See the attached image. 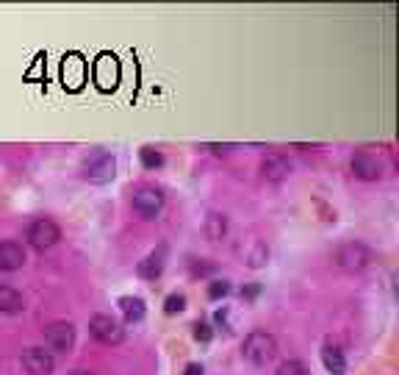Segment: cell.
<instances>
[{
  "mask_svg": "<svg viewBox=\"0 0 399 375\" xmlns=\"http://www.w3.org/2000/svg\"><path fill=\"white\" fill-rule=\"evenodd\" d=\"M242 353H244V358H247L250 364L264 367V364H269V361L275 358L278 342H275V336L266 333V331H253V333H247V339H244V345H242Z\"/></svg>",
  "mask_w": 399,
  "mask_h": 375,
  "instance_id": "obj_1",
  "label": "cell"
},
{
  "mask_svg": "<svg viewBox=\"0 0 399 375\" xmlns=\"http://www.w3.org/2000/svg\"><path fill=\"white\" fill-rule=\"evenodd\" d=\"M117 175V161L108 150H92L84 158V178L92 183H108Z\"/></svg>",
  "mask_w": 399,
  "mask_h": 375,
  "instance_id": "obj_2",
  "label": "cell"
},
{
  "mask_svg": "<svg viewBox=\"0 0 399 375\" xmlns=\"http://www.w3.org/2000/svg\"><path fill=\"white\" fill-rule=\"evenodd\" d=\"M371 262V250L363 245V242H344L338 250H335V264L341 270H349V273H358L363 267H369Z\"/></svg>",
  "mask_w": 399,
  "mask_h": 375,
  "instance_id": "obj_3",
  "label": "cell"
},
{
  "mask_svg": "<svg viewBox=\"0 0 399 375\" xmlns=\"http://www.w3.org/2000/svg\"><path fill=\"white\" fill-rule=\"evenodd\" d=\"M352 172L363 181H380L385 175V158L374 150H358L352 156Z\"/></svg>",
  "mask_w": 399,
  "mask_h": 375,
  "instance_id": "obj_4",
  "label": "cell"
},
{
  "mask_svg": "<svg viewBox=\"0 0 399 375\" xmlns=\"http://www.w3.org/2000/svg\"><path fill=\"white\" fill-rule=\"evenodd\" d=\"M61 239V228L50 217H39L28 226V245L37 250H48Z\"/></svg>",
  "mask_w": 399,
  "mask_h": 375,
  "instance_id": "obj_5",
  "label": "cell"
},
{
  "mask_svg": "<svg viewBox=\"0 0 399 375\" xmlns=\"http://www.w3.org/2000/svg\"><path fill=\"white\" fill-rule=\"evenodd\" d=\"M89 333H92L97 342H103V345H119V342L125 339L122 325H119L111 314H95V317L89 320Z\"/></svg>",
  "mask_w": 399,
  "mask_h": 375,
  "instance_id": "obj_6",
  "label": "cell"
},
{
  "mask_svg": "<svg viewBox=\"0 0 399 375\" xmlns=\"http://www.w3.org/2000/svg\"><path fill=\"white\" fill-rule=\"evenodd\" d=\"M45 345L59 353H70L75 347V325L72 322H50L45 328Z\"/></svg>",
  "mask_w": 399,
  "mask_h": 375,
  "instance_id": "obj_7",
  "label": "cell"
},
{
  "mask_svg": "<svg viewBox=\"0 0 399 375\" xmlns=\"http://www.w3.org/2000/svg\"><path fill=\"white\" fill-rule=\"evenodd\" d=\"M133 209L147 220L155 217L164 209V192L155 190V186H142V190L133 192Z\"/></svg>",
  "mask_w": 399,
  "mask_h": 375,
  "instance_id": "obj_8",
  "label": "cell"
},
{
  "mask_svg": "<svg viewBox=\"0 0 399 375\" xmlns=\"http://www.w3.org/2000/svg\"><path fill=\"white\" fill-rule=\"evenodd\" d=\"M23 367L31 372V375H50L53 367H56V358L50 350L45 347H28L23 353Z\"/></svg>",
  "mask_w": 399,
  "mask_h": 375,
  "instance_id": "obj_9",
  "label": "cell"
},
{
  "mask_svg": "<svg viewBox=\"0 0 399 375\" xmlns=\"http://www.w3.org/2000/svg\"><path fill=\"white\" fill-rule=\"evenodd\" d=\"M261 172H264L266 181L280 183V181H286V178L291 175V161H289L283 153H269V156L261 161Z\"/></svg>",
  "mask_w": 399,
  "mask_h": 375,
  "instance_id": "obj_10",
  "label": "cell"
},
{
  "mask_svg": "<svg viewBox=\"0 0 399 375\" xmlns=\"http://www.w3.org/2000/svg\"><path fill=\"white\" fill-rule=\"evenodd\" d=\"M26 264V248L20 242H0V270L14 273Z\"/></svg>",
  "mask_w": 399,
  "mask_h": 375,
  "instance_id": "obj_11",
  "label": "cell"
},
{
  "mask_svg": "<svg viewBox=\"0 0 399 375\" xmlns=\"http://www.w3.org/2000/svg\"><path fill=\"white\" fill-rule=\"evenodd\" d=\"M322 364L330 375H344L347 372V358H344V350L338 345H324L322 347Z\"/></svg>",
  "mask_w": 399,
  "mask_h": 375,
  "instance_id": "obj_12",
  "label": "cell"
},
{
  "mask_svg": "<svg viewBox=\"0 0 399 375\" xmlns=\"http://www.w3.org/2000/svg\"><path fill=\"white\" fill-rule=\"evenodd\" d=\"M119 309H122V317H125L128 322H142L144 314H147L144 300L136 298V295H122V298H119Z\"/></svg>",
  "mask_w": 399,
  "mask_h": 375,
  "instance_id": "obj_13",
  "label": "cell"
},
{
  "mask_svg": "<svg viewBox=\"0 0 399 375\" xmlns=\"http://www.w3.org/2000/svg\"><path fill=\"white\" fill-rule=\"evenodd\" d=\"M26 309V300L23 295L14 289V286H6V284H0V311L3 314H17Z\"/></svg>",
  "mask_w": 399,
  "mask_h": 375,
  "instance_id": "obj_14",
  "label": "cell"
},
{
  "mask_svg": "<svg viewBox=\"0 0 399 375\" xmlns=\"http://www.w3.org/2000/svg\"><path fill=\"white\" fill-rule=\"evenodd\" d=\"M161 270H164V250L150 253V256H147V259H142V262H139V267H136V273H139L142 278H147V281H155V278L161 275Z\"/></svg>",
  "mask_w": 399,
  "mask_h": 375,
  "instance_id": "obj_15",
  "label": "cell"
},
{
  "mask_svg": "<svg viewBox=\"0 0 399 375\" xmlns=\"http://www.w3.org/2000/svg\"><path fill=\"white\" fill-rule=\"evenodd\" d=\"M225 234H228V217L225 214H208L206 217V237L211 239V242H220V239H225Z\"/></svg>",
  "mask_w": 399,
  "mask_h": 375,
  "instance_id": "obj_16",
  "label": "cell"
},
{
  "mask_svg": "<svg viewBox=\"0 0 399 375\" xmlns=\"http://www.w3.org/2000/svg\"><path fill=\"white\" fill-rule=\"evenodd\" d=\"M139 158H142V164H144L147 170H158V167H164V153L155 150V147H142V150H139Z\"/></svg>",
  "mask_w": 399,
  "mask_h": 375,
  "instance_id": "obj_17",
  "label": "cell"
},
{
  "mask_svg": "<svg viewBox=\"0 0 399 375\" xmlns=\"http://www.w3.org/2000/svg\"><path fill=\"white\" fill-rule=\"evenodd\" d=\"M275 375H311V369H308L302 361L291 358V361H283V364L278 367V372H275Z\"/></svg>",
  "mask_w": 399,
  "mask_h": 375,
  "instance_id": "obj_18",
  "label": "cell"
},
{
  "mask_svg": "<svg viewBox=\"0 0 399 375\" xmlns=\"http://www.w3.org/2000/svg\"><path fill=\"white\" fill-rule=\"evenodd\" d=\"M266 259H269V248H266L264 242H255L253 253L247 256V264H250V267H264V264H266Z\"/></svg>",
  "mask_w": 399,
  "mask_h": 375,
  "instance_id": "obj_19",
  "label": "cell"
},
{
  "mask_svg": "<svg viewBox=\"0 0 399 375\" xmlns=\"http://www.w3.org/2000/svg\"><path fill=\"white\" fill-rule=\"evenodd\" d=\"M186 309V298L183 295H177V292H172L166 300H164V311L172 317V314H180Z\"/></svg>",
  "mask_w": 399,
  "mask_h": 375,
  "instance_id": "obj_20",
  "label": "cell"
},
{
  "mask_svg": "<svg viewBox=\"0 0 399 375\" xmlns=\"http://www.w3.org/2000/svg\"><path fill=\"white\" fill-rule=\"evenodd\" d=\"M231 295V281H214L208 286V298L211 300H220V298H228Z\"/></svg>",
  "mask_w": 399,
  "mask_h": 375,
  "instance_id": "obj_21",
  "label": "cell"
},
{
  "mask_svg": "<svg viewBox=\"0 0 399 375\" xmlns=\"http://www.w3.org/2000/svg\"><path fill=\"white\" fill-rule=\"evenodd\" d=\"M211 336H214L211 325H206V322H197V325H194V339H197V342H211Z\"/></svg>",
  "mask_w": 399,
  "mask_h": 375,
  "instance_id": "obj_22",
  "label": "cell"
},
{
  "mask_svg": "<svg viewBox=\"0 0 399 375\" xmlns=\"http://www.w3.org/2000/svg\"><path fill=\"white\" fill-rule=\"evenodd\" d=\"M183 375H206V369H203V364L191 361V364H186V367H183Z\"/></svg>",
  "mask_w": 399,
  "mask_h": 375,
  "instance_id": "obj_23",
  "label": "cell"
},
{
  "mask_svg": "<svg viewBox=\"0 0 399 375\" xmlns=\"http://www.w3.org/2000/svg\"><path fill=\"white\" fill-rule=\"evenodd\" d=\"M261 292V286L258 284H253V286H247V289H242V298H247V300H253L255 295Z\"/></svg>",
  "mask_w": 399,
  "mask_h": 375,
  "instance_id": "obj_24",
  "label": "cell"
},
{
  "mask_svg": "<svg viewBox=\"0 0 399 375\" xmlns=\"http://www.w3.org/2000/svg\"><path fill=\"white\" fill-rule=\"evenodd\" d=\"M191 270H194V275H203L211 270V264H191Z\"/></svg>",
  "mask_w": 399,
  "mask_h": 375,
  "instance_id": "obj_25",
  "label": "cell"
},
{
  "mask_svg": "<svg viewBox=\"0 0 399 375\" xmlns=\"http://www.w3.org/2000/svg\"><path fill=\"white\" fill-rule=\"evenodd\" d=\"M211 150H214V153H228L231 145H211Z\"/></svg>",
  "mask_w": 399,
  "mask_h": 375,
  "instance_id": "obj_26",
  "label": "cell"
},
{
  "mask_svg": "<svg viewBox=\"0 0 399 375\" xmlns=\"http://www.w3.org/2000/svg\"><path fill=\"white\" fill-rule=\"evenodd\" d=\"M70 375H92V372H89V369H72Z\"/></svg>",
  "mask_w": 399,
  "mask_h": 375,
  "instance_id": "obj_27",
  "label": "cell"
}]
</instances>
